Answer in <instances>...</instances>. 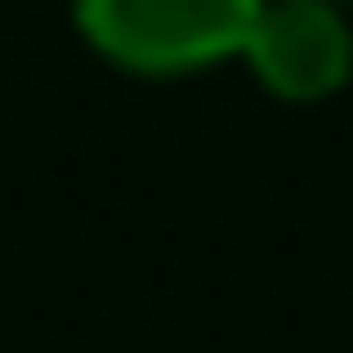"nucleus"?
<instances>
[{"label":"nucleus","instance_id":"nucleus-1","mask_svg":"<svg viewBox=\"0 0 353 353\" xmlns=\"http://www.w3.org/2000/svg\"><path fill=\"white\" fill-rule=\"evenodd\" d=\"M252 8L260 0H72V29L130 79H195L238 65Z\"/></svg>","mask_w":353,"mask_h":353},{"label":"nucleus","instance_id":"nucleus-2","mask_svg":"<svg viewBox=\"0 0 353 353\" xmlns=\"http://www.w3.org/2000/svg\"><path fill=\"white\" fill-rule=\"evenodd\" d=\"M252 87L288 108H317L353 79V8L346 0H260L238 43Z\"/></svg>","mask_w":353,"mask_h":353},{"label":"nucleus","instance_id":"nucleus-3","mask_svg":"<svg viewBox=\"0 0 353 353\" xmlns=\"http://www.w3.org/2000/svg\"><path fill=\"white\" fill-rule=\"evenodd\" d=\"M346 8H353V0H346Z\"/></svg>","mask_w":353,"mask_h":353}]
</instances>
